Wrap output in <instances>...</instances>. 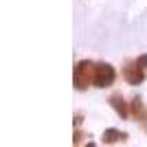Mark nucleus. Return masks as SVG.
<instances>
[{
    "label": "nucleus",
    "instance_id": "nucleus-1",
    "mask_svg": "<svg viewBox=\"0 0 147 147\" xmlns=\"http://www.w3.org/2000/svg\"><path fill=\"white\" fill-rule=\"evenodd\" d=\"M94 66H97V64L90 61V59H84V61H79V64L75 66L73 84H75L77 90H86V88L92 84V79H94Z\"/></svg>",
    "mask_w": 147,
    "mask_h": 147
},
{
    "label": "nucleus",
    "instance_id": "nucleus-2",
    "mask_svg": "<svg viewBox=\"0 0 147 147\" xmlns=\"http://www.w3.org/2000/svg\"><path fill=\"white\" fill-rule=\"evenodd\" d=\"M114 79H117V70H114V66L105 64V61H101V64L94 66V79H92V86L108 88V86L114 84Z\"/></svg>",
    "mask_w": 147,
    "mask_h": 147
},
{
    "label": "nucleus",
    "instance_id": "nucleus-3",
    "mask_svg": "<svg viewBox=\"0 0 147 147\" xmlns=\"http://www.w3.org/2000/svg\"><path fill=\"white\" fill-rule=\"evenodd\" d=\"M145 70L138 66V61H125L123 64V77L127 81L129 86H141L143 81H145Z\"/></svg>",
    "mask_w": 147,
    "mask_h": 147
},
{
    "label": "nucleus",
    "instance_id": "nucleus-4",
    "mask_svg": "<svg viewBox=\"0 0 147 147\" xmlns=\"http://www.w3.org/2000/svg\"><path fill=\"white\" fill-rule=\"evenodd\" d=\"M129 112H132V119H136V121H141V123H147V110H145V105H143V101L138 97L132 99Z\"/></svg>",
    "mask_w": 147,
    "mask_h": 147
},
{
    "label": "nucleus",
    "instance_id": "nucleus-5",
    "mask_svg": "<svg viewBox=\"0 0 147 147\" xmlns=\"http://www.w3.org/2000/svg\"><path fill=\"white\" fill-rule=\"evenodd\" d=\"M110 105L119 112V117H121V119H129V105L123 101V97L119 94V92H114V94L110 97Z\"/></svg>",
    "mask_w": 147,
    "mask_h": 147
},
{
    "label": "nucleus",
    "instance_id": "nucleus-6",
    "mask_svg": "<svg viewBox=\"0 0 147 147\" xmlns=\"http://www.w3.org/2000/svg\"><path fill=\"white\" fill-rule=\"evenodd\" d=\"M127 136L123 134V132H117V129H105L103 136H101V141L105 143V145H110V143H119V141H125Z\"/></svg>",
    "mask_w": 147,
    "mask_h": 147
},
{
    "label": "nucleus",
    "instance_id": "nucleus-7",
    "mask_svg": "<svg viewBox=\"0 0 147 147\" xmlns=\"http://www.w3.org/2000/svg\"><path fill=\"white\" fill-rule=\"evenodd\" d=\"M136 61H138V66H141L143 70H145V73H147V55H141V57H138V59H136Z\"/></svg>",
    "mask_w": 147,
    "mask_h": 147
}]
</instances>
